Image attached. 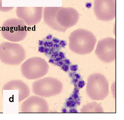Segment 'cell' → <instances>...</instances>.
Segmentation results:
<instances>
[{"label":"cell","instance_id":"obj_18","mask_svg":"<svg viewBox=\"0 0 124 120\" xmlns=\"http://www.w3.org/2000/svg\"><path fill=\"white\" fill-rule=\"evenodd\" d=\"M70 69L73 72H76L78 69V66L77 65H71L70 67Z\"/></svg>","mask_w":124,"mask_h":120},{"label":"cell","instance_id":"obj_9","mask_svg":"<svg viewBox=\"0 0 124 120\" xmlns=\"http://www.w3.org/2000/svg\"><path fill=\"white\" fill-rule=\"evenodd\" d=\"M116 0H95L94 12L99 20L109 21L114 19L116 16Z\"/></svg>","mask_w":124,"mask_h":120},{"label":"cell","instance_id":"obj_11","mask_svg":"<svg viewBox=\"0 0 124 120\" xmlns=\"http://www.w3.org/2000/svg\"><path fill=\"white\" fill-rule=\"evenodd\" d=\"M42 7H18L16 13L18 18L29 26L35 25L41 21Z\"/></svg>","mask_w":124,"mask_h":120},{"label":"cell","instance_id":"obj_7","mask_svg":"<svg viewBox=\"0 0 124 120\" xmlns=\"http://www.w3.org/2000/svg\"><path fill=\"white\" fill-rule=\"evenodd\" d=\"M79 14L74 8L61 7L56 17L57 31L65 32L68 29L75 25L79 19Z\"/></svg>","mask_w":124,"mask_h":120},{"label":"cell","instance_id":"obj_13","mask_svg":"<svg viewBox=\"0 0 124 120\" xmlns=\"http://www.w3.org/2000/svg\"><path fill=\"white\" fill-rule=\"evenodd\" d=\"M2 90H17L19 102L25 99L30 94V90L28 85L19 80H13L7 82L3 86Z\"/></svg>","mask_w":124,"mask_h":120},{"label":"cell","instance_id":"obj_10","mask_svg":"<svg viewBox=\"0 0 124 120\" xmlns=\"http://www.w3.org/2000/svg\"><path fill=\"white\" fill-rule=\"evenodd\" d=\"M66 42L60 39L49 34L38 42V51L43 53L48 58L52 55L61 51L65 47Z\"/></svg>","mask_w":124,"mask_h":120},{"label":"cell","instance_id":"obj_3","mask_svg":"<svg viewBox=\"0 0 124 120\" xmlns=\"http://www.w3.org/2000/svg\"><path fill=\"white\" fill-rule=\"evenodd\" d=\"M1 33L4 38L10 41L17 42L22 41L27 34L26 25L19 18L7 19L2 24Z\"/></svg>","mask_w":124,"mask_h":120},{"label":"cell","instance_id":"obj_14","mask_svg":"<svg viewBox=\"0 0 124 120\" xmlns=\"http://www.w3.org/2000/svg\"><path fill=\"white\" fill-rule=\"evenodd\" d=\"M49 58V63L60 67L65 72L69 71L72 65L70 60L66 58L65 53L61 51L53 54Z\"/></svg>","mask_w":124,"mask_h":120},{"label":"cell","instance_id":"obj_5","mask_svg":"<svg viewBox=\"0 0 124 120\" xmlns=\"http://www.w3.org/2000/svg\"><path fill=\"white\" fill-rule=\"evenodd\" d=\"M63 88V84L59 80L55 78L47 77L34 82L32 84V90L37 96L47 98L59 94Z\"/></svg>","mask_w":124,"mask_h":120},{"label":"cell","instance_id":"obj_6","mask_svg":"<svg viewBox=\"0 0 124 120\" xmlns=\"http://www.w3.org/2000/svg\"><path fill=\"white\" fill-rule=\"evenodd\" d=\"M93 74L94 77L90 76L88 80L87 85V91L88 95L92 99L101 100L107 96L108 93V84L107 81L102 75L97 74Z\"/></svg>","mask_w":124,"mask_h":120},{"label":"cell","instance_id":"obj_1","mask_svg":"<svg viewBox=\"0 0 124 120\" xmlns=\"http://www.w3.org/2000/svg\"><path fill=\"white\" fill-rule=\"evenodd\" d=\"M70 49L73 52L80 55L90 53L93 50L97 40L90 31L78 29L72 32L69 37Z\"/></svg>","mask_w":124,"mask_h":120},{"label":"cell","instance_id":"obj_20","mask_svg":"<svg viewBox=\"0 0 124 120\" xmlns=\"http://www.w3.org/2000/svg\"></svg>","mask_w":124,"mask_h":120},{"label":"cell","instance_id":"obj_8","mask_svg":"<svg viewBox=\"0 0 124 120\" xmlns=\"http://www.w3.org/2000/svg\"><path fill=\"white\" fill-rule=\"evenodd\" d=\"M101 60L105 62H111L116 60V41L112 38H107L98 42L95 51Z\"/></svg>","mask_w":124,"mask_h":120},{"label":"cell","instance_id":"obj_16","mask_svg":"<svg viewBox=\"0 0 124 120\" xmlns=\"http://www.w3.org/2000/svg\"><path fill=\"white\" fill-rule=\"evenodd\" d=\"M80 103L79 101H74L73 100H70L67 103V106L70 107H73L77 105H79Z\"/></svg>","mask_w":124,"mask_h":120},{"label":"cell","instance_id":"obj_2","mask_svg":"<svg viewBox=\"0 0 124 120\" xmlns=\"http://www.w3.org/2000/svg\"><path fill=\"white\" fill-rule=\"evenodd\" d=\"M26 58L23 47L16 43L4 42L0 44V60L9 65H20Z\"/></svg>","mask_w":124,"mask_h":120},{"label":"cell","instance_id":"obj_12","mask_svg":"<svg viewBox=\"0 0 124 120\" xmlns=\"http://www.w3.org/2000/svg\"><path fill=\"white\" fill-rule=\"evenodd\" d=\"M49 111L48 104L42 97L31 96L22 104L21 111L22 113H47Z\"/></svg>","mask_w":124,"mask_h":120},{"label":"cell","instance_id":"obj_17","mask_svg":"<svg viewBox=\"0 0 124 120\" xmlns=\"http://www.w3.org/2000/svg\"><path fill=\"white\" fill-rule=\"evenodd\" d=\"M85 83L84 81H80L78 82L77 85H76V86L77 87L78 86V88H81L83 87L85 85Z\"/></svg>","mask_w":124,"mask_h":120},{"label":"cell","instance_id":"obj_4","mask_svg":"<svg viewBox=\"0 0 124 120\" xmlns=\"http://www.w3.org/2000/svg\"><path fill=\"white\" fill-rule=\"evenodd\" d=\"M49 66L46 60L38 57L30 58L21 65L22 75L30 80L37 79L43 77L48 72Z\"/></svg>","mask_w":124,"mask_h":120},{"label":"cell","instance_id":"obj_19","mask_svg":"<svg viewBox=\"0 0 124 120\" xmlns=\"http://www.w3.org/2000/svg\"><path fill=\"white\" fill-rule=\"evenodd\" d=\"M70 112L77 113L78 112V111L76 109L72 108L70 110Z\"/></svg>","mask_w":124,"mask_h":120},{"label":"cell","instance_id":"obj_15","mask_svg":"<svg viewBox=\"0 0 124 120\" xmlns=\"http://www.w3.org/2000/svg\"><path fill=\"white\" fill-rule=\"evenodd\" d=\"M61 7H46L44 9L43 20L45 23L53 30L57 31L56 17Z\"/></svg>","mask_w":124,"mask_h":120}]
</instances>
